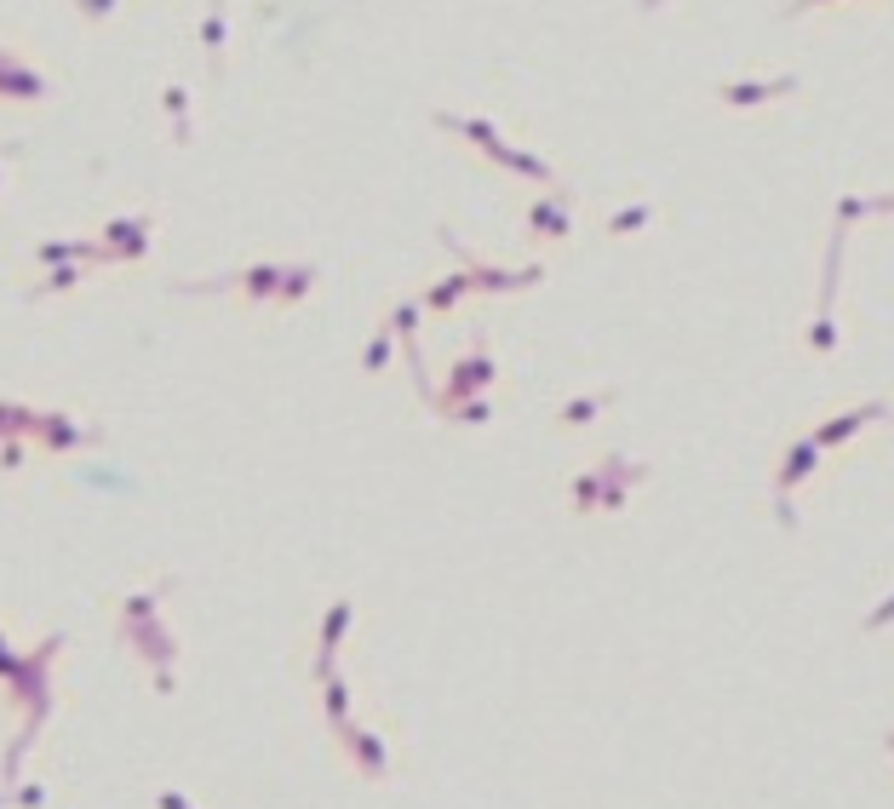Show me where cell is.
<instances>
[{
    "label": "cell",
    "mask_w": 894,
    "mask_h": 809,
    "mask_svg": "<svg viewBox=\"0 0 894 809\" xmlns=\"http://www.w3.org/2000/svg\"><path fill=\"white\" fill-rule=\"evenodd\" d=\"M889 626H894V592H889V597L878 603V609H872V615H865V620H860V631H865V638H878V631H889Z\"/></svg>",
    "instance_id": "obj_7"
},
{
    "label": "cell",
    "mask_w": 894,
    "mask_h": 809,
    "mask_svg": "<svg viewBox=\"0 0 894 809\" xmlns=\"http://www.w3.org/2000/svg\"><path fill=\"white\" fill-rule=\"evenodd\" d=\"M883 752L894 757V729H883Z\"/></svg>",
    "instance_id": "obj_12"
},
{
    "label": "cell",
    "mask_w": 894,
    "mask_h": 809,
    "mask_svg": "<svg viewBox=\"0 0 894 809\" xmlns=\"http://www.w3.org/2000/svg\"><path fill=\"white\" fill-rule=\"evenodd\" d=\"M821 442L814 437H797L785 448V460H780V471H774V517H780V528L791 535V528H797V505H791V494H797V483H808L814 476V465H821Z\"/></svg>",
    "instance_id": "obj_2"
},
{
    "label": "cell",
    "mask_w": 894,
    "mask_h": 809,
    "mask_svg": "<svg viewBox=\"0 0 894 809\" xmlns=\"http://www.w3.org/2000/svg\"><path fill=\"white\" fill-rule=\"evenodd\" d=\"M872 213H894V195H872Z\"/></svg>",
    "instance_id": "obj_11"
},
{
    "label": "cell",
    "mask_w": 894,
    "mask_h": 809,
    "mask_svg": "<svg viewBox=\"0 0 894 809\" xmlns=\"http://www.w3.org/2000/svg\"><path fill=\"white\" fill-rule=\"evenodd\" d=\"M608 402H614L608 391H602V396H579V402H568V408H562V425H585V419H597Z\"/></svg>",
    "instance_id": "obj_5"
},
{
    "label": "cell",
    "mask_w": 894,
    "mask_h": 809,
    "mask_svg": "<svg viewBox=\"0 0 894 809\" xmlns=\"http://www.w3.org/2000/svg\"><path fill=\"white\" fill-rule=\"evenodd\" d=\"M808 7H826V0H791V7H785V18H797V12H808Z\"/></svg>",
    "instance_id": "obj_10"
},
{
    "label": "cell",
    "mask_w": 894,
    "mask_h": 809,
    "mask_svg": "<svg viewBox=\"0 0 894 809\" xmlns=\"http://www.w3.org/2000/svg\"><path fill=\"white\" fill-rule=\"evenodd\" d=\"M865 213H872V201H865V195H842L837 201V224H842V231H849L855 218H865Z\"/></svg>",
    "instance_id": "obj_8"
},
{
    "label": "cell",
    "mask_w": 894,
    "mask_h": 809,
    "mask_svg": "<svg viewBox=\"0 0 894 809\" xmlns=\"http://www.w3.org/2000/svg\"><path fill=\"white\" fill-rule=\"evenodd\" d=\"M562 218H568V207H562V201H545V207H533V231H540V236H562V231H568Z\"/></svg>",
    "instance_id": "obj_6"
},
{
    "label": "cell",
    "mask_w": 894,
    "mask_h": 809,
    "mask_svg": "<svg viewBox=\"0 0 894 809\" xmlns=\"http://www.w3.org/2000/svg\"><path fill=\"white\" fill-rule=\"evenodd\" d=\"M889 419H894V414H889Z\"/></svg>",
    "instance_id": "obj_13"
},
{
    "label": "cell",
    "mask_w": 894,
    "mask_h": 809,
    "mask_svg": "<svg viewBox=\"0 0 894 809\" xmlns=\"http://www.w3.org/2000/svg\"><path fill=\"white\" fill-rule=\"evenodd\" d=\"M842 241H849V231H831L826 241V276H821V311H814V327H808V350L814 357H837V276H842Z\"/></svg>",
    "instance_id": "obj_1"
},
{
    "label": "cell",
    "mask_w": 894,
    "mask_h": 809,
    "mask_svg": "<svg viewBox=\"0 0 894 809\" xmlns=\"http://www.w3.org/2000/svg\"><path fill=\"white\" fill-rule=\"evenodd\" d=\"M797 87H803L797 75H780V81H728V87H717V98H723V104H734V110H746V104L785 98V92H797Z\"/></svg>",
    "instance_id": "obj_4"
},
{
    "label": "cell",
    "mask_w": 894,
    "mask_h": 809,
    "mask_svg": "<svg viewBox=\"0 0 894 809\" xmlns=\"http://www.w3.org/2000/svg\"><path fill=\"white\" fill-rule=\"evenodd\" d=\"M643 224H648V207H631V213H614V224H608V231L625 236V231H643Z\"/></svg>",
    "instance_id": "obj_9"
},
{
    "label": "cell",
    "mask_w": 894,
    "mask_h": 809,
    "mask_svg": "<svg viewBox=\"0 0 894 809\" xmlns=\"http://www.w3.org/2000/svg\"><path fill=\"white\" fill-rule=\"evenodd\" d=\"M894 408H889V402H860V408H849V414H831V419H821V425H814V442H821V448H842V442H855L860 431H865V425H878V419H889Z\"/></svg>",
    "instance_id": "obj_3"
}]
</instances>
